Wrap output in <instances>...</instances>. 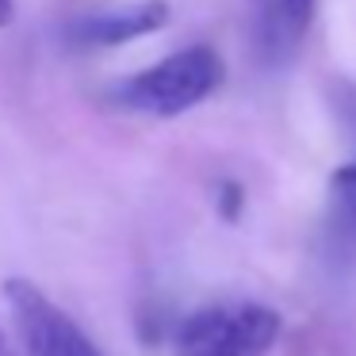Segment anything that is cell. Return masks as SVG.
Returning a JSON list of instances; mask_svg holds the SVG:
<instances>
[{"label": "cell", "mask_w": 356, "mask_h": 356, "mask_svg": "<svg viewBox=\"0 0 356 356\" xmlns=\"http://www.w3.org/2000/svg\"><path fill=\"white\" fill-rule=\"evenodd\" d=\"M222 58L211 47L195 42V47H184L177 54L161 58L157 65H149V70L127 77L115 88V100L131 111H142V115L172 119L200 108L222 85Z\"/></svg>", "instance_id": "cell-1"}, {"label": "cell", "mask_w": 356, "mask_h": 356, "mask_svg": "<svg viewBox=\"0 0 356 356\" xmlns=\"http://www.w3.org/2000/svg\"><path fill=\"white\" fill-rule=\"evenodd\" d=\"M280 314L264 302H215L180 322L177 356H268Z\"/></svg>", "instance_id": "cell-2"}, {"label": "cell", "mask_w": 356, "mask_h": 356, "mask_svg": "<svg viewBox=\"0 0 356 356\" xmlns=\"http://www.w3.org/2000/svg\"><path fill=\"white\" fill-rule=\"evenodd\" d=\"M4 299L31 356H104L92 345V337L31 280H8Z\"/></svg>", "instance_id": "cell-3"}, {"label": "cell", "mask_w": 356, "mask_h": 356, "mask_svg": "<svg viewBox=\"0 0 356 356\" xmlns=\"http://www.w3.org/2000/svg\"><path fill=\"white\" fill-rule=\"evenodd\" d=\"M318 0H245V35L257 65L284 70L299 58Z\"/></svg>", "instance_id": "cell-4"}, {"label": "cell", "mask_w": 356, "mask_h": 356, "mask_svg": "<svg viewBox=\"0 0 356 356\" xmlns=\"http://www.w3.org/2000/svg\"><path fill=\"white\" fill-rule=\"evenodd\" d=\"M165 24H169V0H134L127 8H111L70 24V42H77V47H123V42L161 31Z\"/></svg>", "instance_id": "cell-5"}, {"label": "cell", "mask_w": 356, "mask_h": 356, "mask_svg": "<svg viewBox=\"0 0 356 356\" xmlns=\"http://www.w3.org/2000/svg\"><path fill=\"white\" fill-rule=\"evenodd\" d=\"M325 226H330L333 245L356 249V157L341 165L330 177V207H325Z\"/></svg>", "instance_id": "cell-6"}, {"label": "cell", "mask_w": 356, "mask_h": 356, "mask_svg": "<svg viewBox=\"0 0 356 356\" xmlns=\"http://www.w3.org/2000/svg\"><path fill=\"white\" fill-rule=\"evenodd\" d=\"M16 16V0H0V27H8Z\"/></svg>", "instance_id": "cell-7"}, {"label": "cell", "mask_w": 356, "mask_h": 356, "mask_svg": "<svg viewBox=\"0 0 356 356\" xmlns=\"http://www.w3.org/2000/svg\"><path fill=\"white\" fill-rule=\"evenodd\" d=\"M0 356H4V348H0Z\"/></svg>", "instance_id": "cell-8"}]
</instances>
